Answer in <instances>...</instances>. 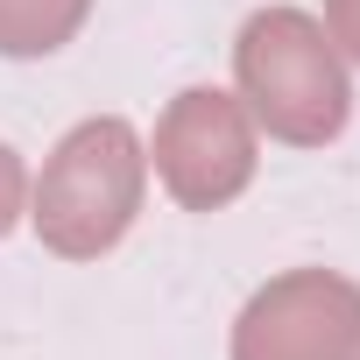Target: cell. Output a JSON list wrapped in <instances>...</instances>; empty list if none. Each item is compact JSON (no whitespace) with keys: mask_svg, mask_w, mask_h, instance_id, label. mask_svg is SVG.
Wrapping results in <instances>:
<instances>
[{"mask_svg":"<svg viewBox=\"0 0 360 360\" xmlns=\"http://www.w3.org/2000/svg\"><path fill=\"white\" fill-rule=\"evenodd\" d=\"M134 191H141V148L120 120H85L64 134V148L50 155L43 184H36V226L57 255L85 262L99 248H113L134 219Z\"/></svg>","mask_w":360,"mask_h":360,"instance_id":"1","label":"cell"},{"mask_svg":"<svg viewBox=\"0 0 360 360\" xmlns=\"http://www.w3.org/2000/svg\"><path fill=\"white\" fill-rule=\"evenodd\" d=\"M240 85L255 99V113L269 120V134L283 141H325L346 127V71L325 43V29L297 8L255 15L240 29Z\"/></svg>","mask_w":360,"mask_h":360,"instance_id":"2","label":"cell"},{"mask_svg":"<svg viewBox=\"0 0 360 360\" xmlns=\"http://www.w3.org/2000/svg\"><path fill=\"white\" fill-rule=\"evenodd\" d=\"M155 169L184 205H198V212L226 205L255 176V134H248L240 106L226 92H184L155 134Z\"/></svg>","mask_w":360,"mask_h":360,"instance_id":"3","label":"cell"},{"mask_svg":"<svg viewBox=\"0 0 360 360\" xmlns=\"http://www.w3.org/2000/svg\"><path fill=\"white\" fill-rule=\"evenodd\" d=\"M360 346V290L332 276H290L240 318L233 360H346Z\"/></svg>","mask_w":360,"mask_h":360,"instance_id":"4","label":"cell"},{"mask_svg":"<svg viewBox=\"0 0 360 360\" xmlns=\"http://www.w3.org/2000/svg\"><path fill=\"white\" fill-rule=\"evenodd\" d=\"M85 0H0V50L8 57H43L71 36Z\"/></svg>","mask_w":360,"mask_h":360,"instance_id":"5","label":"cell"},{"mask_svg":"<svg viewBox=\"0 0 360 360\" xmlns=\"http://www.w3.org/2000/svg\"><path fill=\"white\" fill-rule=\"evenodd\" d=\"M15 191H22V169H15L8 148H0V233H8V219H15Z\"/></svg>","mask_w":360,"mask_h":360,"instance_id":"6","label":"cell"},{"mask_svg":"<svg viewBox=\"0 0 360 360\" xmlns=\"http://www.w3.org/2000/svg\"><path fill=\"white\" fill-rule=\"evenodd\" d=\"M332 22H339V36H346L353 57H360V0H332Z\"/></svg>","mask_w":360,"mask_h":360,"instance_id":"7","label":"cell"}]
</instances>
